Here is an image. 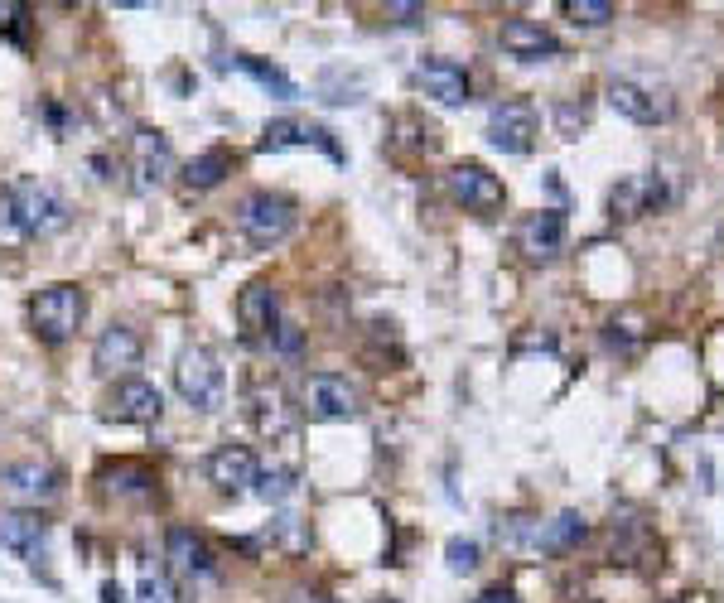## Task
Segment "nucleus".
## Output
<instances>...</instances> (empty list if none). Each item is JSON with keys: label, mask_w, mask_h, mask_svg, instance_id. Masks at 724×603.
<instances>
[{"label": "nucleus", "mask_w": 724, "mask_h": 603, "mask_svg": "<svg viewBox=\"0 0 724 603\" xmlns=\"http://www.w3.org/2000/svg\"><path fill=\"white\" fill-rule=\"evenodd\" d=\"M0 198H5V208L20 218L29 242H34V237H58V232L73 222V203H68L49 179H34V174L10 179V184L0 189Z\"/></svg>", "instance_id": "1"}, {"label": "nucleus", "mask_w": 724, "mask_h": 603, "mask_svg": "<svg viewBox=\"0 0 724 603\" xmlns=\"http://www.w3.org/2000/svg\"><path fill=\"white\" fill-rule=\"evenodd\" d=\"M83 319H87V295L83 285H73V280H54V285H44L29 300V329L49 348H63L73 333L83 329Z\"/></svg>", "instance_id": "2"}, {"label": "nucleus", "mask_w": 724, "mask_h": 603, "mask_svg": "<svg viewBox=\"0 0 724 603\" xmlns=\"http://www.w3.org/2000/svg\"><path fill=\"white\" fill-rule=\"evenodd\" d=\"M295 222H300V208H295V198H285V193L256 189L237 203V232H242V242H247L251 251L280 247V242L295 232Z\"/></svg>", "instance_id": "3"}, {"label": "nucleus", "mask_w": 724, "mask_h": 603, "mask_svg": "<svg viewBox=\"0 0 724 603\" xmlns=\"http://www.w3.org/2000/svg\"><path fill=\"white\" fill-rule=\"evenodd\" d=\"M174 391L184 396V406H194V411L213 415L227 406V372L218 367V357L208 353V348H184L179 362H174Z\"/></svg>", "instance_id": "4"}, {"label": "nucleus", "mask_w": 724, "mask_h": 603, "mask_svg": "<svg viewBox=\"0 0 724 603\" xmlns=\"http://www.w3.org/2000/svg\"><path fill=\"white\" fill-rule=\"evenodd\" d=\"M247 411H251V425H256V435L261 439H271V444H295V435H300V411L290 406V396H285L276 382L251 386Z\"/></svg>", "instance_id": "5"}, {"label": "nucleus", "mask_w": 724, "mask_h": 603, "mask_svg": "<svg viewBox=\"0 0 724 603\" xmlns=\"http://www.w3.org/2000/svg\"><path fill=\"white\" fill-rule=\"evenodd\" d=\"M536 131H541V116L522 97H507L488 111V145L502 150V155H527L536 145Z\"/></svg>", "instance_id": "6"}, {"label": "nucleus", "mask_w": 724, "mask_h": 603, "mask_svg": "<svg viewBox=\"0 0 724 603\" xmlns=\"http://www.w3.org/2000/svg\"><path fill=\"white\" fill-rule=\"evenodd\" d=\"M449 193H454L469 213H478V218H493L502 208V198H507L502 179L488 165H478V160H459V165L449 169Z\"/></svg>", "instance_id": "7"}, {"label": "nucleus", "mask_w": 724, "mask_h": 603, "mask_svg": "<svg viewBox=\"0 0 724 603\" xmlns=\"http://www.w3.org/2000/svg\"><path fill=\"white\" fill-rule=\"evenodd\" d=\"M165 415V391L145 377H116L107 391V420H126V425H150Z\"/></svg>", "instance_id": "8"}, {"label": "nucleus", "mask_w": 724, "mask_h": 603, "mask_svg": "<svg viewBox=\"0 0 724 603\" xmlns=\"http://www.w3.org/2000/svg\"><path fill=\"white\" fill-rule=\"evenodd\" d=\"M498 44L507 58H517V63H546V58H560V39L551 29L541 25V20H527V15H507L498 29Z\"/></svg>", "instance_id": "9"}, {"label": "nucleus", "mask_w": 724, "mask_h": 603, "mask_svg": "<svg viewBox=\"0 0 724 603\" xmlns=\"http://www.w3.org/2000/svg\"><path fill=\"white\" fill-rule=\"evenodd\" d=\"M305 411L314 420H353L362 411L358 386L338 372H314V377H305Z\"/></svg>", "instance_id": "10"}, {"label": "nucleus", "mask_w": 724, "mask_h": 603, "mask_svg": "<svg viewBox=\"0 0 724 603\" xmlns=\"http://www.w3.org/2000/svg\"><path fill=\"white\" fill-rule=\"evenodd\" d=\"M131 174H136V189L140 193L169 184V174H174V150H169L165 131L140 126L136 136H131Z\"/></svg>", "instance_id": "11"}, {"label": "nucleus", "mask_w": 724, "mask_h": 603, "mask_svg": "<svg viewBox=\"0 0 724 603\" xmlns=\"http://www.w3.org/2000/svg\"><path fill=\"white\" fill-rule=\"evenodd\" d=\"M140 353H145L140 333L131 324H112L92 343V372L97 377H131V367H140Z\"/></svg>", "instance_id": "12"}, {"label": "nucleus", "mask_w": 724, "mask_h": 603, "mask_svg": "<svg viewBox=\"0 0 724 603\" xmlns=\"http://www.w3.org/2000/svg\"><path fill=\"white\" fill-rule=\"evenodd\" d=\"M203 473H208V483H213L218 493L237 497V493H251V488H256L261 464H256V454H251L247 444H218V449L208 454Z\"/></svg>", "instance_id": "13"}, {"label": "nucleus", "mask_w": 724, "mask_h": 603, "mask_svg": "<svg viewBox=\"0 0 724 603\" xmlns=\"http://www.w3.org/2000/svg\"><path fill=\"white\" fill-rule=\"evenodd\" d=\"M416 87L425 92V97H435L440 107H464V102L474 97L464 63H454V58H420L416 63Z\"/></svg>", "instance_id": "14"}, {"label": "nucleus", "mask_w": 724, "mask_h": 603, "mask_svg": "<svg viewBox=\"0 0 724 603\" xmlns=\"http://www.w3.org/2000/svg\"><path fill=\"white\" fill-rule=\"evenodd\" d=\"M165 560H169V570L184 575V579H208L218 570V555H213V546L198 536L194 526H169L165 531Z\"/></svg>", "instance_id": "15"}, {"label": "nucleus", "mask_w": 724, "mask_h": 603, "mask_svg": "<svg viewBox=\"0 0 724 603\" xmlns=\"http://www.w3.org/2000/svg\"><path fill=\"white\" fill-rule=\"evenodd\" d=\"M237 324H242L247 338H266V343H271V333L280 329V295L271 280L242 285V295H237Z\"/></svg>", "instance_id": "16"}, {"label": "nucleus", "mask_w": 724, "mask_h": 603, "mask_svg": "<svg viewBox=\"0 0 724 603\" xmlns=\"http://www.w3.org/2000/svg\"><path fill=\"white\" fill-rule=\"evenodd\" d=\"M44 536H49V521L39 517V512H29V507H10V512H0V546L10 550V555H20V560H29L34 570H39Z\"/></svg>", "instance_id": "17"}, {"label": "nucleus", "mask_w": 724, "mask_h": 603, "mask_svg": "<svg viewBox=\"0 0 724 603\" xmlns=\"http://www.w3.org/2000/svg\"><path fill=\"white\" fill-rule=\"evenodd\" d=\"M517 247L527 251V261H551L565 247V213L560 208H541L517 227Z\"/></svg>", "instance_id": "18"}, {"label": "nucleus", "mask_w": 724, "mask_h": 603, "mask_svg": "<svg viewBox=\"0 0 724 603\" xmlns=\"http://www.w3.org/2000/svg\"><path fill=\"white\" fill-rule=\"evenodd\" d=\"M285 145H319V150H329L334 160H343V150H338V140L324 131V126H314V121H266V131L256 140V150H285Z\"/></svg>", "instance_id": "19"}, {"label": "nucleus", "mask_w": 724, "mask_h": 603, "mask_svg": "<svg viewBox=\"0 0 724 603\" xmlns=\"http://www.w3.org/2000/svg\"><path fill=\"white\" fill-rule=\"evenodd\" d=\"M0 483L5 493L20 497V502H44V497L58 493V473L39 459H20V464H5L0 468Z\"/></svg>", "instance_id": "20"}, {"label": "nucleus", "mask_w": 724, "mask_h": 603, "mask_svg": "<svg viewBox=\"0 0 724 603\" xmlns=\"http://www.w3.org/2000/svg\"><path fill=\"white\" fill-rule=\"evenodd\" d=\"M609 107L618 116H628V121H638V126H652V121H662V107H657V97L638 87L633 78H613L609 83Z\"/></svg>", "instance_id": "21"}, {"label": "nucleus", "mask_w": 724, "mask_h": 603, "mask_svg": "<svg viewBox=\"0 0 724 603\" xmlns=\"http://www.w3.org/2000/svg\"><path fill=\"white\" fill-rule=\"evenodd\" d=\"M102 488L112 497H155V468L136 464V459L102 464Z\"/></svg>", "instance_id": "22"}, {"label": "nucleus", "mask_w": 724, "mask_h": 603, "mask_svg": "<svg viewBox=\"0 0 724 603\" xmlns=\"http://www.w3.org/2000/svg\"><path fill=\"white\" fill-rule=\"evenodd\" d=\"M227 174H232V150L213 145V150H203V155H194V160L184 165V184H189V189H218Z\"/></svg>", "instance_id": "23"}, {"label": "nucleus", "mask_w": 724, "mask_h": 603, "mask_svg": "<svg viewBox=\"0 0 724 603\" xmlns=\"http://www.w3.org/2000/svg\"><path fill=\"white\" fill-rule=\"evenodd\" d=\"M237 68H247L251 78H256V83L266 87V92H276L280 102H290V97L300 92V87H295L290 78H285V73H280L276 63H266V58H256V54H237Z\"/></svg>", "instance_id": "24"}, {"label": "nucleus", "mask_w": 724, "mask_h": 603, "mask_svg": "<svg viewBox=\"0 0 724 603\" xmlns=\"http://www.w3.org/2000/svg\"><path fill=\"white\" fill-rule=\"evenodd\" d=\"M585 531H589V526H585V517H580V512H560V517L541 531V546H546V550H570V546H580V541H585Z\"/></svg>", "instance_id": "25"}, {"label": "nucleus", "mask_w": 724, "mask_h": 603, "mask_svg": "<svg viewBox=\"0 0 724 603\" xmlns=\"http://www.w3.org/2000/svg\"><path fill=\"white\" fill-rule=\"evenodd\" d=\"M618 15L609 0H565V20L570 25H580V29H604Z\"/></svg>", "instance_id": "26"}, {"label": "nucleus", "mask_w": 724, "mask_h": 603, "mask_svg": "<svg viewBox=\"0 0 724 603\" xmlns=\"http://www.w3.org/2000/svg\"><path fill=\"white\" fill-rule=\"evenodd\" d=\"M251 493L261 497L266 507H271V502H285V497L295 493V473H290V468H266V473H256V488H251Z\"/></svg>", "instance_id": "27"}, {"label": "nucleus", "mask_w": 724, "mask_h": 603, "mask_svg": "<svg viewBox=\"0 0 724 603\" xmlns=\"http://www.w3.org/2000/svg\"><path fill=\"white\" fill-rule=\"evenodd\" d=\"M131 603H179V589H174V579H169L165 570H145Z\"/></svg>", "instance_id": "28"}, {"label": "nucleus", "mask_w": 724, "mask_h": 603, "mask_svg": "<svg viewBox=\"0 0 724 603\" xmlns=\"http://www.w3.org/2000/svg\"><path fill=\"white\" fill-rule=\"evenodd\" d=\"M556 126H560V136L565 140H580V131L589 126V102H560Z\"/></svg>", "instance_id": "29"}, {"label": "nucleus", "mask_w": 724, "mask_h": 603, "mask_svg": "<svg viewBox=\"0 0 724 603\" xmlns=\"http://www.w3.org/2000/svg\"><path fill=\"white\" fill-rule=\"evenodd\" d=\"M445 560H449V570H454V575H474V570H478V541L454 536V541L445 546Z\"/></svg>", "instance_id": "30"}, {"label": "nucleus", "mask_w": 724, "mask_h": 603, "mask_svg": "<svg viewBox=\"0 0 724 603\" xmlns=\"http://www.w3.org/2000/svg\"><path fill=\"white\" fill-rule=\"evenodd\" d=\"M29 237H25V227H20V218L5 208V198H0V251H20Z\"/></svg>", "instance_id": "31"}, {"label": "nucleus", "mask_w": 724, "mask_h": 603, "mask_svg": "<svg viewBox=\"0 0 724 603\" xmlns=\"http://www.w3.org/2000/svg\"><path fill=\"white\" fill-rule=\"evenodd\" d=\"M474 603H522V599H517L512 589H502V584H498V589H483Z\"/></svg>", "instance_id": "32"}, {"label": "nucleus", "mask_w": 724, "mask_h": 603, "mask_svg": "<svg viewBox=\"0 0 724 603\" xmlns=\"http://www.w3.org/2000/svg\"><path fill=\"white\" fill-rule=\"evenodd\" d=\"M102 603H126V594H121V584H102Z\"/></svg>", "instance_id": "33"}]
</instances>
